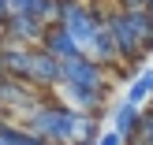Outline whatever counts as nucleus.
I'll use <instances>...</instances> for the list:
<instances>
[{
  "label": "nucleus",
  "mask_w": 153,
  "mask_h": 145,
  "mask_svg": "<svg viewBox=\"0 0 153 145\" xmlns=\"http://www.w3.org/2000/svg\"><path fill=\"white\" fill-rule=\"evenodd\" d=\"M75 127L79 112H71L67 104H37V112H30L26 130H34L49 145H75Z\"/></svg>",
  "instance_id": "f257e3e1"
},
{
  "label": "nucleus",
  "mask_w": 153,
  "mask_h": 145,
  "mask_svg": "<svg viewBox=\"0 0 153 145\" xmlns=\"http://www.w3.org/2000/svg\"><path fill=\"white\" fill-rule=\"evenodd\" d=\"M105 19H108V15H101L97 7H90V4H82V0H79V4L64 7V19H60V22H64V30L75 37V45H79L82 56H86V49L94 45V37L101 34Z\"/></svg>",
  "instance_id": "f03ea898"
},
{
  "label": "nucleus",
  "mask_w": 153,
  "mask_h": 145,
  "mask_svg": "<svg viewBox=\"0 0 153 145\" xmlns=\"http://www.w3.org/2000/svg\"><path fill=\"white\" fill-rule=\"evenodd\" d=\"M108 30H112V37H116L120 60H134V63H138L142 52H146V37L138 34V26L131 22V15H127V11L108 15Z\"/></svg>",
  "instance_id": "7ed1b4c3"
},
{
  "label": "nucleus",
  "mask_w": 153,
  "mask_h": 145,
  "mask_svg": "<svg viewBox=\"0 0 153 145\" xmlns=\"http://www.w3.org/2000/svg\"><path fill=\"white\" fill-rule=\"evenodd\" d=\"M26 86H64V63L52 60L45 49L30 52V71H26Z\"/></svg>",
  "instance_id": "20e7f679"
},
{
  "label": "nucleus",
  "mask_w": 153,
  "mask_h": 145,
  "mask_svg": "<svg viewBox=\"0 0 153 145\" xmlns=\"http://www.w3.org/2000/svg\"><path fill=\"white\" fill-rule=\"evenodd\" d=\"M45 22L41 19H34V15H11V19L4 22V41H11V45H34V41H45Z\"/></svg>",
  "instance_id": "39448f33"
},
{
  "label": "nucleus",
  "mask_w": 153,
  "mask_h": 145,
  "mask_svg": "<svg viewBox=\"0 0 153 145\" xmlns=\"http://www.w3.org/2000/svg\"><path fill=\"white\" fill-rule=\"evenodd\" d=\"M105 89L108 86H60V93H64V101H67V108L71 112H86V116H94L97 108H101V101H105Z\"/></svg>",
  "instance_id": "423d86ee"
},
{
  "label": "nucleus",
  "mask_w": 153,
  "mask_h": 145,
  "mask_svg": "<svg viewBox=\"0 0 153 145\" xmlns=\"http://www.w3.org/2000/svg\"><path fill=\"white\" fill-rule=\"evenodd\" d=\"M64 82H67V86H108L105 67H97L94 60H86V56L64 63Z\"/></svg>",
  "instance_id": "0eeeda50"
},
{
  "label": "nucleus",
  "mask_w": 153,
  "mask_h": 145,
  "mask_svg": "<svg viewBox=\"0 0 153 145\" xmlns=\"http://www.w3.org/2000/svg\"><path fill=\"white\" fill-rule=\"evenodd\" d=\"M41 49L49 52L52 60H60V63H67V60H79V56H82V49L75 45V37L64 30V22H56V26H49V30H45Z\"/></svg>",
  "instance_id": "6e6552de"
},
{
  "label": "nucleus",
  "mask_w": 153,
  "mask_h": 145,
  "mask_svg": "<svg viewBox=\"0 0 153 145\" xmlns=\"http://www.w3.org/2000/svg\"><path fill=\"white\" fill-rule=\"evenodd\" d=\"M86 60H94L97 67H108V63H120V49H116V37H112V30H108V19H105L101 34L94 37V45L86 49Z\"/></svg>",
  "instance_id": "1a4fd4ad"
},
{
  "label": "nucleus",
  "mask_w": 153,
  "mask_h": 145,
  "mask_svg": "<svg viewBox=\"0 0 153 145\" xmlns=\"http://www.w3.org/2000/svg\"><path fill=\"white\" fill-rule=\"evenodd\" d=\"M138 119H142V112L134 108L131 101H123V104H116V112H112V130L123 134V138H131V134H138Z\"/></svg>",
  "instance_id": "9d476101"
},
{
  "label": "nucleus",
  "mask_w": 153,
  "mask_h": 145,
  "mask_svg": "<svg viewBox=\"0 0 153 145\" xmlns=\"http://www.w3.org/2000/svg\"><path fill=\"white\" fill-rule=\"evenodd\" d=\"M153 97V67H146L142 74H134V82H131V89H127V101L138 108L142 101H149Z\"/></svg>",
  "instance_id": "9b49d317"
},
{
  "label": "nucleus",
  "mask_w": 153,
  "mask_h": 145,
  "mask_svg": "<svg viewBox=\"0 0 153 145\" xmlns=\"http://www.w3.org/2000/svg\"><path fill=\"white\" fill-rule=\"evenodd\" d=\"M138 141L142 145H153V108L142 112V119H138Z\"/></svg>",
  "instance_id": "f8f14e48"
},
{
  "label": "nucleus",
  "mask_w": 153,
  "mask_h": 145,
  "mask_svg": "<svg viewBox=\"0 0 153 145\" xmlns=\"http://www.w3.org/2000/svg\"><path fill=\"white\" fill-rule=\"evenodd\" d=\"M7 7H11V15H34V19H37L41 0H7Z\"/></svg>",
  "instance_id": "ddd939ff"
},
{
  "label": "nucleus",
  "mask_w": 153,
  "mask_h": 145,
  "mask_svg": "<svg viewBox=\"0 0 153 145\" xmlns=\"http://www.w3.org/2000/svg\"><path fill=\"white\" fill-rule=\"evenodd\" d=\"M97 145H127V138H123V134H116V130H105L101 138H97Z\"/></svg>",
  "instance_id": "4468645a"
},
{
  "label": "nucleus",
  "mask_w": 153,
  "mask_h": 145,
  "mask_svg": "<svg viewBox=\"0 0 153 145\" xmlns=\"http://www.w3.org/2000/svg\"><path fill=\"white\" fill-rule=\"evenodd\" d=\"M146 0H120V11H142Z\"/></svg>",
  "instance_id": "2eb2a0df"
},
{
  "label": "nucleus",
  "mask_w": 153,
  "mask_h": 145,
  "mask_svg": "<svg viewBox=\"0 0 153 145\" xmlns=\"http://www.w3.org/2000/svg\"><path fill=\"white\" fill-rule=\"evenodd\" d=\"M7 19H11V7H7V0H0V30H4Z\"/></svg>",
  "instance_id": "dca6fc26"
},
{
  "label": "nucleus",
  "mask_w": 153,
  "mask_h": 145,
  "mask_svg": "<svg viewBox=\"0 0 153 145\" xmlns=\"http://www.w3.org/2000/svg\"><path fill=\"white\" fill-rule=\"evenodd\" d=\"M52 4H60V7H71V4H79V0H52Z\"/></svg>",
  "instance_id": "f3484780"
},
{
  "label": "nucleus",
  "mask_w": 153,
  "mask_h": 145,
  "mask_svg": "<svg viewBox=\"0 0 153 145\" xmlns=\"http://www.w3.org/2000/svg\"><path fill=\"white\" fill-rule=\"evenodd\" d=\"M0 112H4V78H0Z\"/></svg>",
  "instance_id": "a211bd4d"
},
{
  "label": "nucleus",
  "mask_w": 153,
  "mask_h": 145,
  "mask_svg": "<svg viewBox=\"0 0 153 145\" xmlns=\"http://www.w3.org/2000/svg\"><path fill=\"white\" fill-rule=\"evenodd\" d=\"M146 11H149V15H153V0H146Z\"/></svg>",
  "instance_id": "6ab92c4d"
},
{
  "label": "nucleus",
  "mask_w": 153,
  "mask_h": 145,
  "mask_svg": "<svg viewBox=\"0 0 153 145\" xmlns=\"http://www.w3.org/2000/svg\"><path fill=\"white\" fill-rule=\"evenodd\" d=\"M0 78H7V74H4V60H0Z\"/></svg>",
  "instance_id": "aec40b11"
},
{
  "label": "nucleus",
  "mask_w": 153,
  "mask_h": 145,
  "mask_svg": "<svg viewBox=\"0 0 153 145\" xmlns=\"http://www.w3.org/2000/svg\"><path fill=\"white\" fill-rule=\"evenodd\" d=\"M131 145H142V141H131Z\"/></svg>",
  "instance_id": "412c9836"
},
{
  "label": "nucleus",
  "mask_w": 153,
  "mask_h": 145,
  "mask_svg": "<svg viewBox=\"0 0 153 145\" xmlns=\"http://www.w3.org/2000/svg\"><path fill=\"white\" fill-rule=\"evenodd\" d=\"M0 37H4V30H0Z\"/></svg>",
  "instance_id": "4be33fe9"
}]
</instances>
